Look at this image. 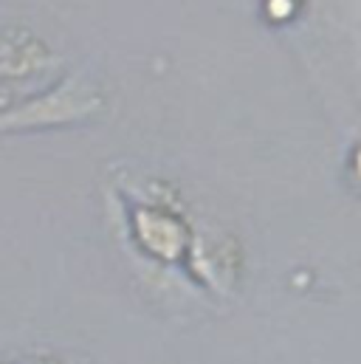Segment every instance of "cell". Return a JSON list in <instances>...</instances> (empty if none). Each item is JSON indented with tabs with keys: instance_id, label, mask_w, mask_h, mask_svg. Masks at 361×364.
<instances>
[{
	"instance_id": "6da1fadb",
	"label": "cell",
	"mask_w": 361,
	"mask_h": 364,
	"mask_svg": "<svg viewBox=\"0 0 361 364\" xmlns=\"http://www.w3.org/2000/svg\"><path fill=\"white\" fill-rule=\"evenodd\" d=\"M133 235H136V243L150 257L164 260V263H176L189 240L183 220L161 203L158 206L147 203L133 212Z\"/></svg>"
},
{
	"instance_id": "7a4b0ae2",
	"label": "cell",
	"mask_w": 361,
	"mask_h": 364,
	"mask_svg": "<svg viewBox=\"0 0 361 364\" xmlns=\"http://www.w3.org/2000/svg\"><path fill=\"white\" fill-rule=\"evenodd\" d=\"M0 364H65L57 356H48V353H31V356H11Z\"/></svg>"
}]
</instances>
